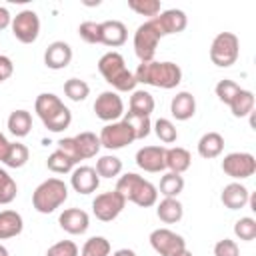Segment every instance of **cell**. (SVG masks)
Wrapping results in <instances>:
<instances>
[{
    "label": "cell",
    "mask_w": 256,
    "mask_h": 256,
    "mask_svg": "<svg viewBox=\"0 0 256 256\" xmlns=\"http://www.w3.org/2000/svg\"><path fill=\"white\" fill-rule=\"evenodd\" d=\"M156 216L164 224H176L184 216V206H182V202L178 198H162L156 204Z\"/></svg>",
    "instance_id": "cell-23"
},
{
    "label": "cell",
    "mask_w": 256,
    "mask_h": 256,
    "mask_svg": "<svg viewBox=\"0 0 256 256\" xmlns=\"http://www.w3.org/2000/svg\"><path fill=\"white\" fill-rule=\"evenodd\" d=\"M70 60H72V48L68 42L56 40V42L48 44V48L44 52V64L50 70H62L70 64Z\"/></svg>",
    "instance_id": "cell-18"
},
{
    "label": "cell",
    "mask_w": 256,
    "mask_h": 256,
    "mask_svg": "<svg viewBox=\"0 0 256 256\" xmlns=\"http://www.w3.org/2000/svg\"><path fill=\"white\" fill-rule=\"evenodd\" d=\"M160 40H162V34H160V30L156 28V24L152 20H146L136 28V32H134V52L140 58V62H152L154 60V54H156V48H158Z\"/></svg>",
    "instance_id": "cell-7"
},
{
    "label": "cell",
    "mask_w": 256,
    "mask_h": 256,
    "mask_svg": "<svg viewBox=\"0 0 256 256\" xmlns=\"http://www.w3.org/2000/svg\"><path fill=\"white\" fill-rule=\"evenodd\" d=\"M0 256H10V254H8V250H6L2 244H0Z\"/></svg>",
    "instance_id": "cell-51"
},
{
    "label": "cell",
    "mask_w": 256,
    "mask_h": 256,
    "mask_svg": "<svg viewBox=\"0 0 256 256\" xmlns=\"http://www.w3.org/2000/svg\"><path fill=\"white\" fill-rule=\"evenodd\" d=\"M232 114L236 118H244V116H250L254 112V94L250 90H244L240 88V92L232 98V102L228 104Z\"/></svg>",
    "instance_id": "cell-29"
},
{
    "label": "cell",
    "mask_w": 256,
    "mask_h": 256,
    "mask_svg": "<svg viewBox=\"0 0 256 256\" xmlns=\"http://www.w3.org/2000/svg\"><path fill=\"white\" fill-rule=\"evenodd\" d=\"M12 72H14V64H12V60H10L8 56L0 54V84H2L4 80H8V78L12 76Z\"/></svg>",
    "instance_id": "cell-46"
},
{
    "label": "cell",
    "mask_w": 256,
    "mask_h": 256,
    "mask_svg": "<svg viewBox=\"0 0 256 256\" xmlns=\"http://www.w3.org/2000/svg\"><path fill=\"white\" fill-rule=\"evenodd\" d=\"M46 256H80V250H78L76 242H72V240H60V242H54L46 250Z\"/></svg>",
    "instance_id": "cell-43"
},
{
    "label": "cell",
    "mask_w": 256,
    "mask_h": 256,
    "mask_svg": "<svg viewBox=\"0 0 256 256\" xmlns=\"http://www.w3.org/2000/svg\"><path fill=\"white\" fill-rule=\"evenodd\" d=\"M78 34L88 44H100V22L86 20L78 26Z\"/></svg>",
    "instance_id": "cell-42"
},
{
    "label": "cell",
    "mask_w": 256,
    "mask_h": 256,
    "mask_svg": "<svg viewBox=\"0 0 256 256\" xmlns=\"http://www.w3.org/2000/svg\"><path fill=\"white\" fill-rule=\"evenodd\" d=\"M8 150H10V142H8V138L0 132V162H2V164H4V160H6Z\"/></svg>",
    "instance_id": "cell-47"
},
{
    "label": "cell",
    "mask_w": 256,
    "mask_h": 256,
    "mask_svg": "<svg viewBox=\"0 0 256 256\" xmlns=\"http://www.w3.org/2000/svg\"><path fill=\"white\" fill-rule=\"evenodd\" d=\"M110 250L112 246L104 236H92L84 242L80 256H110Z\"/></svg>",
    "instance_id": "cell-33"
},
{
    "label": "cell",
    "mask_w": 256,
    "mask_h": 256,
    "mask_svg": "<svg viewBox=\"0 0 256 256\" xmlns=\"http://www.w3.org/2000/svg\"><path fill=\"white\" fill-rule=\"evenodd\" d=\"M222 172L234 180L250 178L256 172V158L250 152H230L222 160Z\"/></svg>",
    "instance_id": "cell-11"
},
{
    "label": "cell",
    "mask_w": 256,
    "mask_h": 256,
    "mask_svg": "<svg viewBox=\"0 0 256 256\" xmlns=\"http://www.w3.org/2000/svg\"><path fill=\"white\" fill-rule=\"evenodd\" d=\"M240 54V40L234 32H218L210 44V60L218 68H230Z\"/></svg>",
    "instance_id": "cell-6"
},
{
    "label": "cell",
    "mask_w": 256,
    "mask_h": 256,
    "mask_svg": "<svg viewBox=\"0 0 256 256\" xmlns=\"http://www.w3.org/2000/svg\"><path fill=\"white\" fill-rule=\"evenodd\" d=\"M58 224L64 232L68 234H84L90 226V216L88 212H84L82 208H66L60 216H58Z\"/></svg>",
    "instance_id": "cell-16"
},
{
    "label": "cell",
    "mask_w": 256,
    "mask_h": 256,
    "mask_svg": "<svg viewBox=\"0 0 256 256\" xmlns=\"http://www.w3.org/2000/svg\"><path fill=\"white\" fill-rule=\"evenodd\" d=\"M126 200L122 198V194H118L116 190L110 192H102L92 200V212L100 222H112L114 218L120 216V212L124 210Z\"/></svg>",
    "instance_id": "cell-10"
},
{
    "label": "cell",
    "mask_w": 256,
    "mask_h": 256,
    "mask_svg": "<svg viewBox=\"0 0 256 256\" xmlns=\"http://www.w3.org/2000/svg\"><path fill=\"white\" fill-rule=\"evenodd\" d=\"M136 82L140 84H148V86H156V88H164V90H172L182 82V68L174 62H140L136 72H134Z\"/></svg>",
    "instance_id": "cell-1"
},
{
    "label": "cell",
    "mask_w": 256,
    "mask_h": 256,
    "mask_svg": "<svg viewBox=\"0 0 256 256\" xmlns=\"http://www.w3.org/2000/svg\"><path fill=\"white\" fill-rule=\"evenodd\" d=\"M34 112L38 114V118L42 120V124L50 132H62L72 122L70 108L64 106V102L56 94H52V92H42V94L36 96V100H34Z\"/></svg>",
    "instance_id": "cell-2"
},
{
    "label": "cell",
    "mask_w": 256,
    "mask_h": 256,
    "mask_svg": "<svg viewBox=\"0 0 256 256\" xmlns=\"http://www.w3.org/2000/svg\"><path fill=\"white\" fill-rule=\"evenodd\" d=\"M160 194L164 198H178V194L184 190V178L182 174H174V172H166L160 178V186H158Z\"/></svg>",
    "instance_id": "cell-31"
},
{
    "label": "cell",
    "mask_w": 256,
    "mask_h": 256,
    "mask_svg": "<svg viewBox=\"0 0 256 256\" xmlns=\"http://www.w3.org/2000/svg\"><path fill=\"white\" fill-rule=\"evenodd\" d=\"M214 256H240V248L234 240L222 238L214 244Z\"/></svg>",
    "instance_id": "cell-45"
},
{
    "label": "cell",
    "mask_w": 256,
    "mask_h": 256,
    "mask_svg": "<svg viewBox=\"0 0 256 256\" xmlns=\"http://www.w3.org/2000/svg\"><path fill=\"white\" fill-rule=\"evenodd\" d=\"M70 186L78 194H92L100 186V176L96 174V170L92 166H78L72 170Z\"/></svg>",
    "instance_id": "cell-17"
},
{
    "label": "cell",
    "mask_w": 256,
    "mask_h": 256,
    "mask_svg": "<svg viewBox=\"0 0 256 256\" xmlns=\"http://www.w3.org/2000/svg\"><path fill=\"white\" fill-rule=\"evenodd\" d=\"M96 174L100 178H116L120 172H122V160L114 154H106V156H100L96 160Z\"/></svg>",
    "instance_id": "cell-30"
},
{
    "label": "cell",
    "mask_w": 256,
    "mask_h": 256,
    "mask_svg": "<svg viewBox=\"0 0 256 256\" xmlns=\"http://www.w3.org/2000/svg\"><path fill=\"white\" fill-rule=\"evenodd\" d=\"M122 120L132 128L136 140H142V138H146V136L152 132L150 116H138V114H132V112H124Z\"/></svg>",
    "instance_id": "cell-32"
},
{
    "label": "cell",
    "mask_w": 256,
    "mask_h": 256,
    "mask_svg": "<svg viewBox=\"0 0 256 256\" xmlns=\"http://www.w3.org/2000/svg\"><path fill=\"white\" fill-rule=\"evenodd\" d=\"M114 190L118 194H122V198L126 202H132L140 208H150L158 202V188L150 180H144L142 176H138L136 172L122 174L118 178Z\"/></svg>",
    "instance_id": "cell-4"
},
{
    "label": "cell",
    "mask_w": 256,
    "mask_h": 256,
    "mask_svg": "<svg viewBox=\"0 0 256 256\" xmlns=\"http://www.w3.org/2000/svg\"><path fill=\"white\" fill-rule=\"evenodd\" d=\"M64 94H66L72 102H82V100L88 98L90 86H88L84 80H80V78H68V80L64 82Z\"/></svg>",
    "instance_id": "cell-35"
},
{
    "label": "cell",
    "mask_w": 256,
    "mask_h": 256,
    "mask_svg": "<svg viewBox=\"0 0 256 256\" xmlns=\"http://www.w3.org/2000/svg\"><path fill=\"white\" fill-rule=\"evenodd\" d=\"M98 138H100V144H102L104 148H108V150H120V148L132 144V142L136 140L132 128H130L124 120H116V122L106 124V126L100 130Z\"/></svg>",
    "instance_id": "cell-9"
},
{
    "label": "cell",
    "mask_w": 256,
    "mask_h": 256,
    "mask_svg": "<svg viewBox=\"0 0 256 256\" xmlns=\"http://www.w3.org/2000/svg\"><path fill=\"white\" fill-rule=\"evenodd\" d=\"M98 70L104 76V80L114 88V92H134V88L138 84L134 78V72H130L126 68L124 56L116 50H110L100 56Z\"/></svg>",
    "instance_id": "cell-3"
},
{
    "label": "cell",
    "mask_w": 256,
    "mask_h": 256,
    "mask_svg": "<svg viewBox=\"0 0 256 256\" xmlns=\"http://www.w3.org/2000/svg\"><path fill=\"white\" fill-rule=\"evenodd\" d=\"M174 256H192V252L184 248V250H180V252H178V254H174Z\"/></svg>",
    "instance_id": "cell-50"
},
{
    "label": "cell",
    "mask_w": 256,
    "mask_h": 256,
    "mask_svg": "<svg viewBox=\"0 0 256 256\" xmlns=\"http://www.w3.org/2000/svg\"><path fill=\"white\" fill-rule=\"evenodd\" d=\"M128 8L140 16H148V20L162 12V4L158 0H128Z\"/></svg>",
    "instance_id": "cell-38"
},
{
    "label": "cell",
    "mask_w": 256,
    "mask_h": 256,
    "mask_svg": "<svg viewBox=\"0 0 256 256\" xmlns=\"http://www.w3.org/2000/svg\"><path fill=\"white\" fill-rule=\"evenodd\" d=\"M152 128H154L158 140L164 142V144H172V142H176V138H178V130H176V126L172 124V120H168V118H158Z\"/></svg>",
    "instance_id": "cell-39"
},
{
    "label": "cell",
    "mask_w": 256,
    "mask_h": 256,
    "mask_svg": "<svg viewBox=\"0 0 256 256\" xmlns=\"http://www.w3.org/2000/svg\"><path fill=\"white\" fill-rule=\"evenodd\" d=\"M234 234H236V238H240L244 242H252L256 238V220L252 216H244V218L236 220Z\"/></svg>",
    "instance_id": "cell-40"
},
{
    "label": "cell",
    "mask_w": 256,
    "mask_h": 256,
    "mask_svg": "<svg viewBox=\"0 0 256 256\" xmlns=\"http://www.w3.org/2000/svg\"><path fill=\"white\" fill-rule=\"evenodd\" d=\"M248 198H250V192L244 184L240 182H230L222 188V194H220V200L222 204L228 208V210H240L248 204Z\"/></svg>",
    "instance_id": "cell-20"
},
{
    "label": "cell",
    "mask_w": 256,
    "mask_h": 256,
    "mask_svg": "<svg viewBox=\"0 0 256 256\" xmlns=\"http://www.w3.org/2000/svg\"><path fill=\"white\" fill-rule=\"evenodd\" d=\"M18 194V186L16 180L4 170L0 168V204H10Z\"/></svg>",
    "instance_id": "cell-37"
},
{
    "label": "cell",
    "mask_w": 256,
    "mask_h": 256,
    "mask_svg": "<svg viewBox=\"0 0 256 256\" xmlns=\"http://www.w3.org/2000/svg\"><path fill=\"white\" fill-rule=\"evenodd\" d=\"M154 96L146 90H134L132 96H130V102H128V112L132 114H138V116H150L154 112Z\"/></svg>",
    "instance_id": "cell-27"
},
{
    "label": "cell",
    "mask_w": 256,
    "mask_h": 256,
    "mask_svg": "<svg viewBox=\"0 0 256 256\" xmlns=\"http://www.w3.org/2000/svg\"><path fill=\"white\" fill-rule=\"evenodd\" d=\"M192 164V156L186 148L182 146H174V148H166V168L174 174H182L190 168Z\"/></svg>",
    "instance_id": "cell-26"
},
{
    "label": "cell",
    "mask_w": 256,
    "mask_h": 256,
    "mask_svg": "<svg viewBox=\"0 0 256 256\" xmlns=\"http://www.w3.org/2000/svg\"><path fill=\"white\" fill-rule=\"evenodd\" d=\"M94 114L104 120V122H116L118 118L124 116V102L118 92L114 90H104L96 96L94 100Z\"/></svg>",
    "instance_id": "cell-13"
},
{
    "label": "cell",
    "mask_w": 256,
    "mask_h": 256,
    "mask_svg": "<svg viewBox=\"0 0 256 256\" xmlns=\"http://www.w3.org/2000/svg\"><path fill=\"white\" fill-rule=\"evenodd\" d=\"M224 150V136L220 132H206L198 140V154L206 160L218 158Z\"/></svg>",
    "instance_id": "cell-22"
},
{
    "label": "cell",
    "mask_w": 256,
    "mask_h": 256,
    "mask_svg": "<svg viewBox=\"0 0 256 256\" xmlns=\"http://www.w3.org/2000/svg\"><path fill=\"white\" fill-rule=\"evenodd\" d=\"M112 256H136V252L130 250V248H120V250H116Z\"/></svg>",
    "instance_id": "cell-49"
},
{
    "label": "cell",
    "mask_w": 256,
    "mask_h": 256,
    "mask_svg": "<svg viewBox=\"0 0 256 256\" xmlns=\"http://www.w3.org/2000/svg\"><path fill=\"white\" fill-rule=\"evenodd\" d=\"M170 114L176 120H190L196 114V98L190 92H178L170 102Z\"/></svg>",
    "instance_id": "cell-21"
},
{
    "label": "cell",
    "mask_w": 256,
    "mask_h": 256,
    "mask_svg": "<svg viewBox=\"0 0 256 256\" xmlns=\"http://www.w3.org/2000/svg\"><path fill=\"white\" fill-rule=\"evenodd\" d=\"M28 158H30V152L22 142H10V150L6 154L4 164L8 168H22L28 162Z\"/></svg>",
    "instance_id": "cell-34"
},
{
    "label": "cell",
    "mask_w": 256,
    "mask_h": 256,
    "mask_svg": "<svg viewBox=\"0 0 256 256\" xmlns=\"http://www.w3.org/2000/svg\"><path fill=\"white\" fill-rule=\"evenodd\" d=\"M46 166H48V170L54 172V174H68V172L74 170V162H72L68 156H64L60 150H54V152L48 156Z\"/></svg>",
    "instance_id": "cell-36"
},
{
    "label": "cell",
    "mask_w": 256,
    "mask_h": 256,
    "mask_svg": "<svg viewBox=\"0 0 256 256\" xmlns=\"http://www.w3.org/2000/svg\"><path fill=\"white\" fill-rule=\"evenodd\" d=\"M150 20L156 24V28L160 30L162 38H164V36H170V34L182 32V30L186 28V24H188V16H186L182 10H178V8L162 10L158 16H154V18H150Z\"/></svg>",
    "instance_id": "cell-14"
},
{
    "label": "cell",
    "mask_w": 256,
    "mask_h": 256,
    "mask_svg": "<svg viewBox=\"0 0 256 256\" xmlns=\"http://www.w3.org/2000/svg\"><path fill=\"white\" fill-rule=\"evenodd\" d=\"M214 92H216V96H218V100H220V102L230 104V102H232V98H234V96L240 92V86H238L234 80L224 78V80H220V82L216 84Z\"/></svg>",
    "instance_id": "cell-41"
},
{
    "label": "cell",
    "mask_w": 256,
    "mask_h": 256,
    "mask_svg": "<svg viewBox=\"0 0 256 256\" xmlns=\"http://www.w3.org/2000/svg\"><path fill=\"white\" fill-rule=\"evenodd\" d=\"M68 198V186L60 178H48L32 192V206L40 214H50L60 208Z\"/></svg>",
    "instance_id": "cell-5"
},
{
    "label": "cell",
    "mask_w": 256,
    "mask_h": 256,
    "mask_svg": "<svg viewBox=\"0 0 256 256\" xmlns=\"http://www.w3.org/2000/svg\"><path fill=\"white\" fill-rule=\"evenodd\" d=\"M150 246L160 256H174L186 248V240L170 228H156L150 232Z\"/></svg>",
    "instance_id": "cell-12"
},
{
    "label": "cell",
    "mask_w": 256,
    "mask_h": 256,
    "mask_svg": "<svg viewBox=\"0 0 256 256\" xmlns=\"http://www.w3.org/2000/svg\"><path fill=\"white\" fill-rule=\"evenodd\" d=\"M10 28L16 40L22 44H32L40 34V18L34 10H22L12 18Z\"/></svg>",
    "instance_id": "cell-8"
},
{
    "label": "cell",
    "mask_w": 256,
    "mask_h": 256,
    "mask_svg": "<svg viewBox=\"0 0 256 256\" xmlns=\"http://www.w3.org/2000/svg\"><path fill=\"white\" fill-rule=\"evenodd\" d=\"M126 38H128V30H126L124 22H120V20L100 22V44L110 46V48H118L126 42Z\"/></svg>",
    "instance_id": "cell-19"
},
{
    "label": "cell",
    "mask_w": 256,
    "mask_h": 256,
    "mask_svg": "<svg viewBox=\"0 0 256 256\" xmlns=\"http://www.w3.org/2000/svg\"><path fill=\"white\" fill-rule=\"evenodd\" d=\"M10 22H12V16H10V12H8V8H4V6H0V30H4V28H8V26H10Z\"/></svg>",
    "instance_id": "cell-48"
},
{
    "label": "cell",
    "mask_w": 256,
    "mask_h": 256,
    "mask_svg": "<svg viewBox=\"0 0 256 256\" xmlns=\"http://www.w3.org/2000/svg\"><path fill=\"white\" fill-rule=\"evenodd\" d=\"M74 140H76V146H78V152H80V158H82V160L94 158V156L100 152V148H102L100 138H98L94 132H88V130L76 134Z\"/></svg>",
    "instance_id": "cell-28"
},
{
    "label": "cell",
    "mask_w": 256,
    "mask_h": 256,
    "mask_svg": "<svg viewBox=\"0 0 256 256\" xmlns=\"http://www.w3.org/2000/svg\"><path fill=\"white\" fill-rule=\"evenodd\" d=\"M136 164L144 172H162L166 168V148L164 146H144L136 152Z\"/></svg>",
    "instance_id": "cell-15"
},
{
    "label": "cell",
    "mask_w": 256,
    "mask_h": 256,
    "mask_svg": "<svg viewBox=\"0 0 256 256\" xmlns=\"http://www.w3.org/2000/svg\"><path fill=\"white\" fill-rule=\"evenodd\" d=\"M8 130L16 138L28 136L30 130H32V114L28 110H24V108H18V110L10 112V116H8Z\"/></svg>",
    "instance_id": "cell-25"
},
{
    "label": "cell",
    "mask_w": 256,
    "mask_h": 256,
    "mask_svg": "<svg viewBox=\"0 0 256 256\" xmlns=\"http://www.w3.org/2000/svg\"><path fill=\"white\" fill-rule=\"evenodd\" d=\"M58 150L64 154V156H68L74 164H78L82 158H80V152H78V146H76V140H74V136L72 138H60L58 140Z\"/></svg>",
    "instance_id": "cell-44"
},
{
    "label": "cell",
    "mask_w": 256,
    "mask_h": 256,
    "mask_svg": "<svg viewBox=\"0 0 256 256\" xmlns=\"http://www.w3.org/2000/svg\"><path fill=\"white\" fill-rule=\"evenodd\" d=\"M24 228V220L20 216V212L16 210H2L0 212V240H8L14 238L22 232Z\"/></svg>",
    "instance_id": "cell-24"
}]
</instances>
